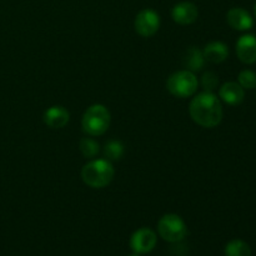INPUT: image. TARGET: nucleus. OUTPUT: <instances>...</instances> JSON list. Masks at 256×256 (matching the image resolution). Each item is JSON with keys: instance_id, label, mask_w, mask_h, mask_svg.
I'll return each instance as SVG.
<instances>
[{"instance_id": "4468645a", "label": "nucleus", "mask_w": 256, "mask_h": 256, "mask_svg": "<svg viewBox=\"0 0 256 256\" xmlns=\"http://www.w3.org/2000/svg\"><path fill=\"white\" fill-rule=\"evenodd\" d=\"M182 64L186 68V70L195 72H199L204 68L205 65V58L202 54V50L199 48L192 46L185 52L184 58H182Z\"/></svg>"}, {"instance_id": "a211bd4d", "label": "nucleus", "mask_w": 256, "mask_h": 256, "mask_svg": "<svg viewBox=\"0 0 256 256\" xmlns=\"http://www.w3.org/2000/svg\"><path fill=\"white\" fill-rule=\"evenodd\" d=\"M238 80H239V84L242 85V89L250 90L256 88V72H252V70H242V72H240Z\"/></svg>"}, {"instance_id": "dca6fc26", "label": "nucleus", "mask_w": 256, "mask_h": 256, "mask_svg": "<svg viewBox=\"0 0 256 256\" xmlns=\"http://www.w3.org/2000/svg\"><path fill=\"white\" fill-rule=\"evenodd\" d=\"M124 145L119 140H112L108 142L104 148V156L109 162H115V160H120L124 155Z\"/></svg>"}, {"instance_id": "f3484780", "label": "nucleus", "mask_w": 256, "mask_h": 256, "mask_svg": "<svg viewBox=\"0 0 256 256\" xmlns=\"http://www.w3.org/2000/svg\"><path fill=\"white\" fill-rule=\"evenodd\" d=\"M79 149L85 158H95L100 152V145L92 138H84L80 140Z\"/></svg>"}, {"instance_id": "39448f33", "label": "nucleus", "mask_w": 256, "mask_h": 256, "mask_svg": "<svg viewBox=\"0 0 256 256\" xmlns=\"http://www.w3.org/2000/svg\"><path fill=\"white\" fill-rule=\"evenodd\" d=\"M158 232L165 242H179L188 235V228L179 215L166 214L158 222Z\"/></svg>"}, {"instance_id": "0eeeda50", "label": "nucleus", "mask_w": 256, "mask_h": 256, "mask_svg": "<svg viewBox=\"0 0 256 256\" xmlns=\"http://www.w3.org/2000/svg\"><path fill=\"white\" fill-rule=\"evenodd\" d=\"M156 234L149 228L138 229L130 238V248L136 254H148L156 245Z\"/></svg>"}, {"instance_id": "f03ea898", "label": "nucleus", "mask_w": 256, "mask_h": 256, "mask_svg": "<svg viewBox=\"0 0 256 256\" xmlns=\"http://www.w3.org/2000/svg\"><path fill=\"white\" fill-rule=\"evenodd\" d=\"M115 175L112 162L106 159H94L86 162L82 169V179L92 189H102L112 182Z\"/></svg>"}, {"instance_id": "7ed1b4c3", "label": "nucleus", "mask_w": 256, "mask_h": 256, "mask_svg": "<svg viewBox=\"0 0 256 256\" xmlns=\"http://www.w3.org/2000/svg\"><path fill=\"white\" fill-rule=\"evenodd\" d=\"M112 115L102 104H94L85 110L82 119V130L90 136H100L105 134L110 126Z\"/></svg>"}, {"instance_id": "9b49d317", "label": "nucleus", "mask_w": 256, "mask_h": 256, "mask_svg": "<svg viewBox=\"0 0 256 256\" xmlns=\"http://www.w3.org/2000/svg\"><path fill=\"white\" fill-rule=\"evenodd\" d=\"M44 122L52 129H62L69 122L70 114L62 105H52L42 115Z\"/></svg>"}, {"instance_id": "20e7f679", "label": "nucleus", "mask_w": 256, "mask_h": 256, "mask_svg": "<svg viewBox=\"0 0 256 256\" xmlns=\"http://www.w3.org/2000/svg\"><path fill=\"white\" fill-rule=\"evenodd\" d=\"M198 85H199V82L194 72L185 69L174 72L168 78L166 89L174 96L185 99V98L192 96L196 92Z\"/></svg>"}, {"instance_id": "f8f14e48", "label": "nucleus", "mask_w": 256, "mask_h": 256, "mask_svg": "<svg viewBox=\"0 0 256 256\" xmlns=\"http://www.w3.org/2000/svg\"><path fill=\"white\" fill-rule=\"evenodd\" d=\"M219 96L224 102L229 105L242 104L245 98V92L239 82H225L219 89Z\"/></svg>"}, {"instance_id": "9d476101", "label": "nucleus", "mask_w": 256, "mask_h": 256, "mask_svg": "<svg viewBox=\"0 0 256 256\" xmlns=\"http://www.w3.org/2000/svg\"><path fill=\"white\" fill-rule=\"evenodd\" d=\"M228 24L235 30L246 32L254 26V19L248 10L242 8H232L226 14Z\"/></svg>"}, {"instance_id": "ddd939ff", "label": "nucleus", "mask_w": 256, "mask_h": 256, "mask_svg": "<svg viewBox=\"0 0 256 256\" xmlns=\"http://www.w3.org/2000/svg\"><path fill=\"white\" fill-rule=\"evenodd\" d=\"M202 54L208 62H212V64H220L229 56V48L222 42H212L205 45Z\"/></svg>"}, {"instance_id": "2eb2a0df", "label": "nucleus", "mask_w": 256, "mask_h": 256, "mask_svg": "<svg viewBox=\"0 0 256 256\" xmlns=\"http://www.w3.org/2000/svg\"><path fill=\"white\" fill-rule=\"evenodd\" d=\"M225 256H252V249L242 240H232L225 246Z\"/></svg>"}, {"instance_id": "412c9836", "label": "nucleus", "mask_w": 256, "mask_h": 256, "mask_svg": "<svg viewBox=\"0 0 256 256\" xmlns=\"http://www.w3.org/2000/svg\"><path fill=\"white\" fill-rule=\"evenodd\" d=\"M254 12H255V18H256V2H255V8H254Z\"/></svg>"}, {"instance_id": "aec40b11", "label": "nucleus", "mask_w": 256, "mask_h": 256, "mask_svg": "<svg viewBox=\"0 0 256 256\" xmlns=\"http://www.w3.org/2000/svg\"><path fill=\"white\" fill-rule=\"evenodd\" d=\"M129 256H140V254H136V252H134V254H132V255H129Z\"/></svg>"}, {"instance_id": "423d86ee", "label": "nucleus", "mask_w": 256, "mask_h": 256, "mask_svg": "<svg viewBox=\"0 0 256 256\" xmlns=\"http://www.w3.org/2000/svg\"><path fill=\"white\" fill-rule=\"evenodd\" d=\"M135 32L144 38H150L160 28V15L152 9H144L135 16Z\"/></svg>"}, {"instance_id": "6e6552de", "label": "nucleus", "mask_w": 256, "mask_h": 256, "mask_svg": "<svg viewBox=\"0 0 256 256\" xmlns=\"http://www.w3.org/2000/svg\"><path fill=\"white\" fill-rule=\"evenodd\" d=\"M199 16L198 6L192 2H182L174 5L172 10V18L176 24L190 25L196 22Z\"/></svg>"}, {"instance_id": "f257e3e1", "label": "nucleus", "mask_w": 256, "mask_h": 256, "mask_svg": "<svg viewBox=\"0 0 256 256\" xmlns=\"http://www.w3.org/2000/svg\"><path fill=\"white\" fill-rule=\"evenodd\" d=\"M192 119L202 128L218 126L222 120V106L219 98L210 92H204L192 98L189 106Z\"/></svg>"}, {"instance_id": "1a4fd4ad", "label": "nucleus", "mask_w": 256, "mask_h": 256, "mask_svg": "<svg viewBox=\"0 0 256 256\" xmlns=\"http://www.w3.org/2000/svg\"><path fill=\"white\" fill-rule=\"evenodd\" d=\"M236 55L244 64H254L256 62V36L245 34L236 42Z\"/></svg>"}, {"instance_id": "6ab92c4d", "label": "nucleus", "mask_w": 256, "mask_h": 256, "mask_svg": "<svg viewBox=\"0 0 256 256\" xmlns=\"http://www.w3.org/2000/svg\"><path fill=\"white\" fill-rule=\"evenodd\" d=\"M202 84L205 92H212V90H215L219 86V76L212 72H204V75L202 78Z\"/></svg>"}]
</instances>
